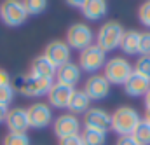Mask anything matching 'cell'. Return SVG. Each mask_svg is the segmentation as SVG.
Segmentation results:
<instances>
[{"mask_svg": "<svg viewBox=\"0 0 150 145\" xmlns=\"http://www.w3.org/2000/svg\"><path fill=\"white\" fill-rule=\"evenodd\" d=\"M52 84H54V80L42 79L33 73H21L12 80L14 91L21 93L23 96H28V98H38V96L49 95Z\"/></svg>", "mask_w": 150, "mask_h": 145, "instance_id": "1", "label": "cell"}, {"mask_svg": "<svg viewBox=\"0 0 150 145\" xmlns=\"http://www.w3.org/2000/svg\"><path fill=\"white\" fill-rule=\"evenodd\" d=\"M142 122V117L138 110L133 107H119L112 114V129L119 136H129L136 129V126Z\"/></svg>", "mask_w": 150, "mask_h": 145, "instance_id": "2", "label": "cell"}, {"mask_svg": "<svg viewBox=\"0 0 150 145\" xmlns=\"http://www.w3.org/2000/svg\"><path fill=\"white\" fill-rule=\"evenodd\" d=\"M124 26L115 21V19H110L107 23H103L96 33V44L105 51V53H110V51H115L117 47H120V40L124 37Z\"/></svg>", "mask_w": 150, "mask_h": 145, "instance_id": "3", "label": "cell"}, {"mask_svg": "<svg viewBox=\"0 0 150 145\" xmlns=\"http://www.w3.org/2000/svg\"><path fill=\"white\" fill-rule=\"evenodd\" d=\"M133 72H134V67L122 56H115V58L107 60V63L103 67L105 79L113 86H124V82L131 77Z\"/></svg>", "mask_w": 150, "mask_h": 145, "instance_id": "4", "label": "cell"}, {"mask_svg": "<svg viewBox=\"0 0 150 145\" xmlns=\"http://www.w3.org/2000/svg\"><path fill=\"white\" fill-rule=\"evenodd\" d=\"M105 63H107V53L98 44H93V45L86 47L84 51H80V56H79L80 70L96 73L98 70H101L105 67Z\"/></svg>", "mask_w": 150, "mask_h": 145, "instance_id": "5", "label": "cell"}, {"mask_svg": "<svg viewBox=\"0 0 150 145\" xmlns=\"http://www.w3.org/2000/svg\"><path fill=\"white\" fill-rule=\"evenodd\" d=\"M28 16L23 0H4L0 4V19L7 26H21Z\"/></svg>", "mask_w": 150, "mask_h": 145, "instance_id": "6", "label": "cell"}, {"mask_svg": "<svg viewBox=\"0 0 150 145\" xmlns=\"http://www.w3.org/2000/svg\"><path fill=\"white\" fill-rule=\"evenodd\" d=\"M93 40H94V33L91 26L86 23H74L67 30V44L70 45V49L84 51L86 47L93 45Z\"/></svg>", "mask_w": 150, "mask_h": 145, "instance_id": "7", "label": "cell"}, {"mask_svg": "<svg viewBox=\"0 0 150 145\" xmlns=\"http://www.w3.org/2000/svg\"><path fill=\"white\" fill-rule=\"evenodd\" d=\"M82 124L86 129H96L107 133L108 129H112V114H108L105 109L93 107L84 114Z\"/></svg>", "mask_w": 150, "mask_h": 145, "instance_id": "8", "label": "cell"}, {"mask_svg": "<svg viewBox=\"0 0 150 145\" xmlns=\"http://www.w3.org/2000/svg\"><path fill=\"white\" fill-rule=\"evenodd\" d=\"M52 129H54V135L63 140V138H68V136H77L80 135V121L79 117L74 114H61L54 119L52 122Z\"/></svg>", "mask_w": 150, "mask_h": 145, "instance_id": "9", "label": "cell"}, {"mask_svg": "<svg viewBox=\"0 0 150 145\" xmlns=\"http://www.w3.org/2000/svg\"><path fill=\"white\" fill-rule=\"evenodd\" d=\"M28 121H30V128H35V129H44L47 128L51 122H52V109L49 103H44V102H37V103H32L28 109Z\"/></svg>", "mask_w": 150, "mask_h": 145, "instance_id": "10", "label": "cell"}, {"mask_svg": "<svg viewBox=\"0 0 150 145\" xmlns=\"http://www.w3.org/2000/svg\"><path fill=\"white\" fill-rule=\"evenodd\" d=\"M110 82L105 79V75H101V73H93L87 80H86V84H84V93L89 96V100L93 102V100H105L107 96H108V93H110Z\"/></svg>", "mask_w": 150, "mask_h": 145, "instance_id": "11", "label": "cell"}, {"mask_svg": "<svg viewBox=\"0 0 150 145\" xmlns=\"http://www.w3.org/2000/svg\"><path fill=\"white\" fill-rule=\"evenodd\" d=\"M44 56L58 68L68 61H72V51H70V45L63 40H52L45 45V51H44Z\"/></svg>", "mask_w": 150, "mask_h": 145, "instance_id": "12", "label": "cell"}, {"mask_svg": "<svg viewBox=\"0 0 150 145\" xmlns=\"http://www.w3.org/2000/svg\"><path fill=\"white\" fill-rule=\"evenodd\" d=\"M75 93V87H70V86H63V84H58L54 82L47 98H49V105L54 107V109H68L70 105V100Z\"/></svg>", "mask_w": 150, "mask_h": 145, "instance_id": "13", "label": "cell"}, {"mask_svg": "<svg viewBox=\"0 0 150 145\" xmlns=\"http://www.w3.org/2000/svg\"><path fill=\"white\" fill-rule=\"evenodd\" d=\"M122 87H124V91H126L127 96H131V98H142V96L147 95V91L150 89V79L133 72L131 77L124 82Z\"/></svg>", "mask_w": 150, "mask_h": 145, "instance_id": "14", "label": "cell"}, {"mask_svg": "<svg viewBox=\"0 0 150 145\" xmlns=\"http://www.w3.org/2000/svg\"><path fill=\"white\" fill-rule=\"evenodd\" d=\"M80 67L79 63H74V61H68L61 67L56 68V82L58 84H63V86H70V87H75L80 80Z\"/></svg>", "mask_w": 150, "mask_h": 145, "instance_id": "15", "label": "cell"}, {"mask_svg": "<svg viewBox=\"0 0 150 145\" xmlns=\"http://www.w3.org/2000/svg\"><path fill=\"white\" fill-rule=\"evenodd\" d=\"M5 124L9 128V131L12 133H26V129L30 128V121H28V112L26 109H11L7 114Z\"/></svg>", "mask_w": 150, "mask_h": 145, "instance_id": "16", "label": "cell"}, {"mask_svg": "<svg viewBox=\"0 0 150 145\" xmlns=\"http://www.w3.org/2000/svg\"><path fill=\"white\" fill-rule=\"evenodd\" d=\"M82 14L86 19L89 21H98L101 18L107 16L108 12V4L107 0H86V4L82 5Z\"/></svg>", "mask_w": 150, "mask_h": 145, "instance_id": "17", "label": "cell"}, {"mask_svg": "<svg viewBox=\"0 0 150 145\" xmlns=\"http://www.w3.org/2000/svg\"><path fill=\"white\" fill-rule=\"evenodd\" d=\"M30 73H33V75H37V77H42V79L54 80V77H56V67L42 54V56H37V58L32 61Z\"/></svg>", "mask_w": 150, "mask_h": 145, "instance_id": "18", "label": "cell"}, {"mask_svg": "<svg viewBox=\"0 0 150 145\" xmlns=\"http://www.w3.org/2000/svg\"><path fill=\"white\" fill-rule=\"evenodd\" d=\"M91 105V100H89V96L84 93V89H75L74 96H72V100H70V105H68V110H70V114H86L87 110L91 109L89 107Z\"/></svg>", "mask_w": 150, "mask_h": 145, "instance_id": "19", "label": "cell"}, {"mask_svg": "<svg viewBox=\"0 0 150 145\" xmlns=\"http://www.w3.org/2000/svg\"><path fill=\"white\" fill-rule=\"evenodd\" d=\"M138 45H140V32L136 30H126L124 37L120 40V49L127 56L138 54Z\"/></svg>", "mask_w": 150, "mask_h": 145, "instance_id": "20", "label": "cell"}, {"mask_svg": "<svg viewBox=\"0 0 150 145\" xmlns=\"http://www.w3.org/2000/svg\"><path fill=\"white\" fill-rule=\"evenodd\" d=\"M84 145H105L107 144V133L96 131V129H82L80 133Z\"/></svg>", "mask_w": 150, "mask_h": 145, "instance_id": "21", "label": "cell"}, {"mask_svg": "<svg viewBox=\"0 0 150 145\" xmlns=\"http://www.w3.org/2000/svg\"><path fill=\"white\" fill-rule=\"evenodd\" d=\"M131 136L138 145H150V122L147 119H142V122L136 126Z\"/></svg>", "mask_w": 150, "mask_h": 145, "instance_id": "22", "label": "cell"}, {"mask_svg": "<svg viewBox=\"0 0 150 145\" xmlns=\"http://www.w3.org/2000/svg\"><path fill=\"white\" fill-rule=\"evenodd\" d=\"M2 145H30V138H28L26 133H12V131H9L4 136Z\"/></svg>", "mask_w": 150, "mask_h": 145, "instance_id": "23", "label": "cell"}, {"mask_svg": "<svg viewBox=\"0 0 150 145\" xmlns=\"http://www.w3.org/2000/svg\"><path fill=\"white\" fill-rule=\"evenodd\" d=\"M23 4H25L26 12L32 14V16L44 12L45 7H47V0H23Z\"/></svg>", "mask_w": 150, "mask_h": 145, "instance_id": "24", "label": "cell"}, {"mask_svg": "<svg viewBox=\"0 0 150 145\" xmlns=\"http://www.w3.org/2000/svg\"><path fill=\"white\" fill-rule=\"evenodd\" d=\"M134 72L150 79V56H140L134 63Z\"/></svg>", "mask_w": 150, "mask_h": 145, "instance_id": "25", "label": "cell"}, {"mask_svg": "<svg viewBox=\"0 0 150 145\" xmlns=\"http://www.w3.org/2000/svg\"><path fill=\"white\" fill-rule=\"evenodd\" d=\"M138 19H140V23L145 28L150 30V0H145L140 5V9H138Z\"/></svg>", "mask_w": 150, "mask_h": 145, "instance_id": "26", "label": "cell"}, {"mask_svg": "<svg viewBox=\"0 0 150 145\" xmlns=\"http://www.w3.org/2000/svg\"><path fill=\"white\" fill-rule=\"evenodd\" d=\"M14 87L11 86H0V105L2 107H9L11 102L14 100Z\"/></svg>", "mask_w": 150, "mask_h": 145, "instance_id": "27", "label": "cell"}, {"mask_svg": "<svg viewBox=\"0 0 150 145\" xmlns=\"http://www.w3.org/2000/svg\"><path fill=\"white\" fill-rule=\"evenodd\" d=\"M140 56H150V32L140 33V45H138Z\"/></svg>", "mask_w": 150, "mask_h": 145, "instance_id": "28", "label": "cell"}, {"mask_svg": "<svg viewBox=\"0 0 150 145\" xmlns=\"http://www.w3.org/2000/svg\"><path fill=\"white\" fill-rule=\"evenodd\" d=\"M59 145H84V142H82V136L77 135V136H68L59 140Z\"/></svg>", "mask_w": 150, "mask_h": 145, "instance_id": "29", "label": "cell"}, {"mask_svg": "<svg viewBox=\"0 0 150 145\" xmlns=\"http://www.w3.org/2000/svg\"><path fill=\"white\" fill-rule=\"evenodd\" d=\"M115 145H138V144H136L134 138L129 135V136H119V140H117Z\"/></svg>", "mask_w": 150, "mask_h": 145, "instance_id": "30", "label": "cell"}, {"mask_svg": "<svg viewBox=\"0 0 150 145\" xmlns=\"http://www.w3.org/2000/svg\"><path fill=\"white\" fill-rule=\"evenodd\" d=\"M0 86H11V75L4 68H0Z\"/></svg>", "mask_w": 150, "mask_h": 145, "instance_id": "31", "label": "cell"}, {"mask_svg": "<svg viewBox=\"0 0 150 145\" xmlns=\"http://www.w3.org/2000/svg\"><path fill=\"white\" fill-rule=\"evenodd\" d=\"M70 7H77V9H82V5L86 4V0H65Z\"/></svg>", "mask_w": 150, "mask_h": 145, "instance_id": "32", "label": "cell"}, {"mask_svg": "<svg viewBox=\"0 0 150 145\" xmlns=\"http://www.w3.org/2000/svg\"><path fill=\"white\" fill-rule=\"evenodd\" d=\"M7 114H9V109L0 105V122H5V119H7Z\"/></svg>", "mask_w": 150, "mask_h": 145, "instance_id": "33", "label": "cell"}, {"mask_svg": "<svg viewBox=\"0 0 150 145\" xmlns=\"http://www.w3.org/2000/svg\"><path fill=\"white\" fill-rule=\"evenodd\" d=\"M143 98H145V109H147V110H150V89L147 91V95H145Z\"/></svg>", "mask_w": 150, "mask_h": 145, "instance_id": "34", "label": "cell"}, {"mask_svg": "<svg viewBox=\"0 0 150 145\" xmlns=\"http://www.w3.org/2000/svg\"><path fill=\"white\" fill-rule=\"evenodd\" d=\"M145 119H147V121H150V110H147V114H145Z\"/></svg>", "mask_w": 150, "mask_h": 145, "instance_id": "35", "label": "cell"}, {"mask_svg": "<svg viewBox=\"0 0 150 145\" xmlns=\"http://www.w3.org/2000/svg\"><path fill=\"white\" fill-rule=\"evenodd\" d=\"M149 122H150V121H149Z\"/></svg>", "mask_w": 150, "mask_h": 145, "instance_id": "36", "label": "cell"}]
</instances>
